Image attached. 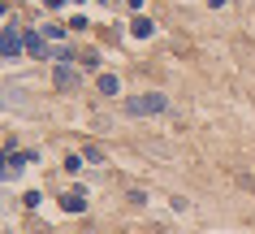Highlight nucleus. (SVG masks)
Returning <instances> with one entry per match:
<instances>
[{
	"mask_svg": "<svg viewBox=\"0 0 255 234\" xmlns=\"http://www.w3.org/2000/svg\"><path fill=\"white\" fill-rule=\"evenodd\" d=\"M82 156H87L91 165H104V152H100V148H82Z\"/></svg>",
	"mask_w": 255,
	"mask_h": 234,
	"instance_id": "9d476101",
	"label": "nucleus"
},
{
	"mask_svg": "<svg viewBox=\"0 0 255 234\" xmlns=\"http://www.w3.org/2000/svg\"><path fill=\"white\" fill-rule=\"evenodd\" d=\"M126 4H130V9H134V13H138V9H143V4H147V0H126Z\"/></svg>",
	"mask_w": 255,
	"mask_h": 234,
	"instance_id": "f8f14e48",
	"label": "nucleus"
},
{
	"mask_svg": "<svg viewBox=\"0 0 255 234\" xmlns=\"http://www.w3.org/2000/svg\"><path fill=\"white\" fill-rule=\"evenodd\" d=\"M95 91H100V96H108V100H113V96H117V91H121V78H117V74H100V83H95Z\"/></svg>",
	"mask_w": 255,
	"mask_h": 234,
	"instance_id": "7ed1b4c3",
	"label": "nucleus"
},
{
	"mask_svg": "<svg viewBox=\"0 0 255 234\" xmlns=\"http://www.w3.org/2000/svg\"><path fill=\"white\" fill-rule=\"evenodd\" d=\"M82 161L87 156H65V174H82Z\"/></svg>",
	"mask_w": 255,
	"mask_h": 234,
	"instance_id": "1a4fd4ad",
	"label": "nucleus"
},
{
	"mask_svg": "<svg viewBox=\"0 0 255 234\" xmlns=\"http://www.w3.org/2000/svg\"><path fill=\"white\" fill-rule=\"evenodd\" d=\"M130 30H134V39H147V35H151L156 26H151L147 17H134V22H130Z\"/></svg>",
	"mask_w": 255,
	"mask_h": 234,
	"instance_id": "6e6552de",
	"label": "nucleus"
},
{
	"mask_svg": "<svg viewBox=\"0 0 255 234\" xmlns=\"http://www.w3.org/2000/svg\"><path fill=\"white\" fill-rule=\"evenodd\" d=\"M61 208H65V213H82V208H87V195H82V191L61 195Z\"/></svg>",
	"mask_w": 255,
	"mask_h": 234,
	"instance_id": "20e7f679",
	"label": "nucleus"
},
{
	"mask_svg": "<svg viewBox=\"0 0 255 234\" xmlns=\"http://www.w3.org/2000/svg\"><path fill=\"white\" fill-rule=\"evenodd\" d=\"M39 30H43V39H52V43H56V39H65V35H69V26H61V22H43Z\"/></svg>",
	"mask_w": 255,
	"mask_h": 234,
	"instance_id": "0eeeda50",
	"label": "nucleus"
},
{
	"mask_svg": "<svg viewBox=\"0 0 255 234\" xmlns=\"http://www.w3.org/2000/svg\"><path fill=\"white\" fill-rule=\"evenodd\" d=\"M43 9H48V13H61V9H65V0H39Z\"/></svg>",
	"mask_w": 255,
	"mask_h": 234,
	"instance_id": "9b49d317",
	"label": "nucleus"
},
{
	"mask_svg": "<svg viewBox=\"0 0 255 234\" xmlns=\"http://www.w3.org/2000/svg\"><path fill=\"white\" fill-rule=\"evenodd\" d=\"M52 83H56V87H74V83H78V74H74L69 65H56V69H52Z\"/></svg>",
	"mask_w": 255,
	"mask_h": 234,
	"instance_id": "39448f33",
	"label": "nucleus"
},
{
	"mask_svg": "<svg viewBox=\"0 0 255 234\" xmlns=\"http://www.w3.org/2000/svg\"><path fill=\"white\" fill-rule=\"evenodd\" d=\"M22 43H26V52L43 56V61H52V52H48V43H43V30H22Z\"/></svg>",
	"mask_w": 255,
	"mask_h": 234,
	"instance_id": "f03ea898",
	"label": "nucleus"
},
{
	"mask_svg": "<svg viewBox=\"0 0 255 234\" xmlns=\"http://www.w3.org/2000/svg\"><path fill=\"white\" fill-rule=\"evenodd\" d=\"M126 117H151V113H164L169 109V96L164 91H147V96H134V100H121Z\"/></svg>",
	"mask_w": 255,
	"mask_h": 234,
	"instance_id": "f257e3e1",
	"label": "nucleus"
},
{
	"mask_svg": "<svg viewBox=\"0 0 255 234\" xmlns=\"http://www.w3.org/2000/svg\"><path fill=\"white\" fill-rule=\"evenodd\" d=\"M22 48H26V43L17 39V30H4V56H9V61H13V56L22 52Z\"/></svg>",
	"mask_w": 255,
	"mask_h": 234,
	"instance_id": "423d86ee",
	"label": "nucleus"
}]
</instances>
